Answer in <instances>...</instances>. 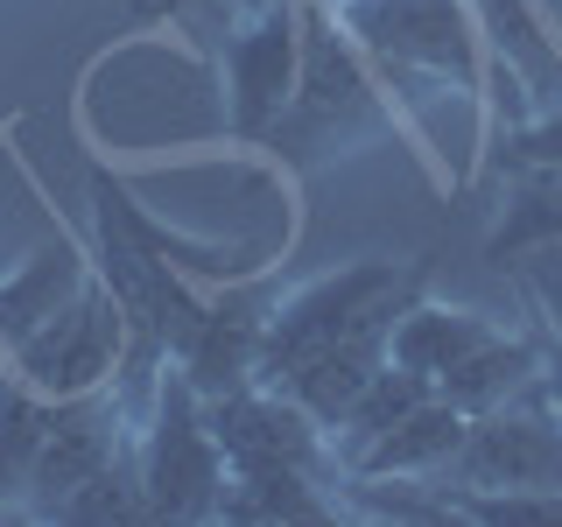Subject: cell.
I'll return each instance as SVG.
<instances>
[{
    "label": "cell",
    "mask_w": 562,
    "mask_h": 527,
    "mask_svg": "<svg viewBox=\"0 0 562 527\" xmlns=\"http://www.w3.org/2000/svg\"><path fill=\"white\" fill-rule=\"evenodd\" d=\"M386 134H401V113L380 92L373 57L351 43V29L338 22L330 0H303V70H295L289 113L268 134V155L310 176V169L338 162V155L373 148Z\"/></svg>",
    "instance_id": "cell-1"
},
{
    "label": "cell",
    "mask_w": 562,
    "mask_h": 527,
    "mask_svg": "<svg viewBox=\"0 0 562 527\" xmlns=\"http://www.w3.org/2000/svg\"><path fill=\"white\" fill-rule=\"evenodd\" d=\"M351 43L373 57L386 78H436L464 99L492 92V49L471 0H330Z\"/></svg>",
    "instance_id": "cell-2"
},
{
    "label": "cell",
    "mask_w": 562,
    "mask_h": 527,
    "mask_svg": "<svg viewBox=\"0 0 562 527\" xmlns=\"http://www.w3.org/2000/svg\"><path fill=\"white\" fill-rule=\"evenodd\" d=\"M134 464L140 492H148V520H218L225 450L211 436L204 394L169 359L148 373V415L134 429Z\"/></svg>",
    "instance_id": "cell-3"
},
{
    "label": "cell",
    "mask_w": 562,
    "mask_h": 527,
    "mask_svg": "<svg viewBox=\"0 0 562 527\" xmlns=\"http://www.w3.org/2000/svg\"><path fill=\"white\" fill-rule=\"evenodd\" d=\"M415 295H429V260H351V268H330V274L303 281V289L274 295L254 380H281L316 345L345 338V330L373 324L386 310H408Z\"/></svg>",
    "instance_id": "cell-4"
},
{
    "label": "cell",
    "mask_w": 562,
    "mask_h": 527,
    "mask_svg": "<svg viewBox=\"0 0 562 527\" xmlns=\"http://www.w3.org/2000/svg\"><path fill=\"white\" fill-rule=\"evenodd\" d=\"M127 359H134L127 310H120V295L92 274L43 330H29V338L8 351V373L29 380L35 394H49V401H78V394H99V386H120Z\"/></svg>",
    "instance_id": "cell-5"
},
{
    "label": "cell",
    "mask_w": 562,
    "mask_h": 527,
    "mask_svg": "<svg viewBox=\"0 0 562 527\" xmlns=\"http://www.w3.org/2000/svg\"><path fill=\"white\" fill-rule=\"evenodd\" d=\"M295 70H303V0H274V8L225 29V120H233V141L268 148L274 120L295 99Z\"/></svg>",
    "instance_id": "cell-6"
},
{
    "label": "cell",
    "mask_w": 562,
    "mask_h": 527,
    "mask_svg": "<svg viewBox=\"0 0 562 527\" xmlns=\"http://www.w3.org/2000/svg\"><path fill=\"white\" fill-rule=\"evenodd\" d=\"M443 485H464V492H506V485L562 492V415L549 408L541 380L527 386V394H514L506 408L471 415L464 450L450 457Z\"/></svg>",
    "instance_id": "cell-7"
},
{
    "label": "cell",
    "mask_w": 562,
    "mask_h": 527,
    "mask_svg": "<svg viewBox=\"0 0 562 527\" xmlns=\"http://www.w3.org/2000/svg\"><path fill=\"white\" fill-rule=\"evenodd\" d=\"M204 415H211V436H218V450H225V471L289 464V471H330V479H345L338 450H330V429L295 394H281L268 380H246V386L211 394Z\"/></svg>",
    "instance_id": "cell-8"
},
{
    "label": "cell",
    "mask_w": 562,
    "mask_h": 527,
    "mask_svg": "<svg viewBox=\"0 0 562 527\" xmlns=\"http://www.w3.org/2000/svg\"><path fill=\"white\" fill-rule=\"evenodd\" d=\"M134 450V422L120 408L113 386H99V394H78V401H57V422H49L43 436V457H35L29 471V492L14 514L22 520H57V506L78 492L92 471L120 464V457Z\"/></svg>",
    "instance_id": "cell-9"
},
{
    "label": "cell",
    "mask_w": 562,
    "mask_h": 527,
    "mask_svg": "<svg viewBox=\"0 0 562 527\" xmlns=\"http://www.w3.org/2000/svg\"><path fill=\"white\" fill-rule=\"evenodd\" d=\"M268 281H239V289L225 295H204L198 324H190V338L176 345V373H183L198 394H225V386H246L260 373V338H268Z\"/></svg>",
    "instance_id": "cell-10"
},
{
    "label": "cell",
    "mask_w": 562,
    "mask_h": 527,
    "mask_svg": "<svg viewBox=\"0 0 562 527\" xmlns=\"http://www.w3.org/2000/svg\"><path fill=\"white\" fill-rule=\"evenodd\" d=\"M464 429L471 415L457 408V401L429 394L422 408H408L386 436H373L359 457L345 464V479H366V485H401V479H443L450 457L464 450Z\"/></svg>",
    "instance_id": "cell-11"
},
{
    "label": "cell",
    "mask_w": 562,
    "mask_h": 527,
    "mask_svg": "<svg viewBox=\"0 0 562 527\" xmlns=\"http://www.w3.org/2000/svg\"><path fill=\"white\" fill-rule=\"evenodd\" d=\"M345 479L330 471H289V464H268V471H225V500H218V520L233 527H310V520H345L351 500L338 492Z\"/></svg>",
    "instance_id": "cell-12"
},
{
    "label": "cell",
    "mask_w": 562,
    "mask_h": 527,
    "mask_svg": "<svg viewBox=\"0 0 562 527\" xmlns=\"http://www.w3.org/2000/svg\"><path fill=\"white\" fill-rule=\"evenodd\" d=\"M485 338H499V316H485V310H464V303H429V295H415L408 310H401V324H394V345H386V359L394 366H408V373L422 380H443L457 359H471Z\"/></svg>",
    "instance_id": "cell-13"
},
{
    "label": "cell",
    "mask_w": 562,
    "mask_h": 527,
    "mask_svg": "<svg viewBox=\"0 0 562 527\" xmlns=\"http://www.w3.org/2000/svg\"><path fill=\"white\" fill-rule=\"evenodd\" d=\"M85 281H92V260L78 246H43L14 274H0V351H14L29 330H43Z\"/></svg>",
    "instance_id": "cell-14"
},
{
    "label": "cell",
    "mask_w": 562,
    "mask_h": 527,
    "mask_svg": "<svg viewBox=\"0 0 562 527\" xmlns=\"http://www.w3.org/2000/svg\"><path fill=\"white\" fill-rule=\"evenodd\" d=\"M541 359H549V338H520V330H499V338H485L471 359H457L443 380H436V394L457 401L464 415H492L506 408L514 394L541 380Z\"/></svg>",
    "instance_id": "cell-15"
},
{
    "label": "cell",
    "mask_w": 562,
    "mask_h": 527,
    "mask_svg": "<svg viewBox=\"0 0 562 527\" xmlns=\"http://www.w3.org/2000/svg\"><path fill=\"white\" fill-rule=\"evenodd\" d=\"M535 246H562V176H514L499 198V218L485 233V260L506 268V260L535 254Z\"/></svg>",
    "instance_id": "cell-16"
},
{
    "label": "cell",
    "mask_w": 562,
    "mask_h": 527,
    "mask_svg": "<svg viewBox=\"0 0 562 527\" xmlns=\"http://www.w3.org/2000/svg\"><path fill=\"white\" fill-rule=\"evenodd\" d=\"M49 422H57V401L35 394L29 380L0 373V514H14V506H22L29 471H35V457H43Z\"/></svg>",
    "instance_id": "cell-17"
},
{
    "label": "cell",
    "mask_w": 562,
    "mask_h": 527,
    "mask_svg": "<svg viewBox=\"0 0 562 527\" xmlns=\"http://www.w3.org/2000/svg\"><path fill=\"white\" fill-rule=\"evenodd\" d=\"M429 394H436V386L422 380V373H408V366H394V359H386L380 373L359 386V401L345 408V422L330 429V450H338V471H345V464H351V457H359L366 444H373V436H386V429H394V422L408 415V408H422Z\"/></svg>",
    "instance_id": "cell-18"
},
{
    "label": "cell",
    "mask_w": 562,
    "mask_h": 527,
    "mask_svg": "<svg viewBox=\"0 0 562 527\" xmlns=\"http://www.w3.org/2000/svg\"><path fill=\"white\" fill-rule=\"evenodd\" d=\"M436 485V506L443 520H479V527H562V492L541 485H506V492H464V485Z\"/></svg>",
    "instance_id": "cell-19"
},
{
    "label": "cell",
    "mask_w": 562,
    "mask_h": 527,
    "mask_svg": "<svg viewBox=\"0 0 562 527\" xmlns=\"http://www.w3.org/2000/svg\"><path fill=\"white\" fill-rule=\"evenodd\" d=\"M57 520L64 527H134V520H148V492H140V464H134V450L120 457V464H105L92 471L70 500L57 506Z\"/></svg>",
    "instance_id": "cell-20"
},
{
    "label": "cell",
    "mask_w": 562,
    "mask_h": 527,
    "mask_svg": "<svg viewBox=\"0 0 562 527\" xmlns=\"http://www.w3.org/2000/svg\"><path fill=\"white\" fill-rule=\"evenodd\" d=\"M485 169L499 176H562V105L535 120H514L506 134L485 141Z\"/></svg>",
    "instance_id": "cell-21"
},
{
    "label": "cell",
    "mask_w": 562,
    "mask_h": 527,
    "mask_svg": "<svg viewBox=\"0 0 562 527\" xmlns=\"http://www.w3.org/2000/svg\"><path fill=\"white\" fill-rule=\"evenodd\" d=\"M506 268H514L527 310H535V324H541V338L562 345V246H535V254L506 260Z\"/></svg>",
    "instance_id": "cell-22"
},
{
    "label": "cell",
    "mask_w": 562,
    "mask_h": 527,
    "mask_svg": "<svg viewBox=\"0 0 562 527\" xmlns=\"http://www.w3.org/2000/svg\"><path fill=\"white\" fill-rule=\"evenodd\" d=\"M541 394H549V408L562 415V345L549 338V359H541Z\"/></svg>",
    "instance_id": "cell-23"
},
{
    "label": "cell",
    "mask_w": 562,
    "mask_h": 527,
    "mask_svg": "<svg viewBox=\"0 0 562 527\" xmlns=\"http://www.w3.org/2000/svg\"><path fill=\"white\" fill-rule=\"evenodd\" d=\"M535 8H541V22H549V35L562 43V0H535Z\"/></svg>",
    "instance_id": "cell-24"
}]
</instances>
